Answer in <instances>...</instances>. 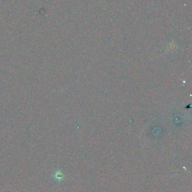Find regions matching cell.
Segmentation results:
<instances>
[{"mask_svg":"<svg viewBox=\"0 0 192 192\" xmlns=\"http://www.w3.org/2000/svg\"><path fill=\"white\" fill-rule=\"evenodd\" d=\"M64 174H63L62 172H61L60 170L57 171L54 175V177L55 179V180L57 181L62 180L64 178Z\"/></svg>","mask_w":192,"mask_h":192,"instance_id":"obj_1","label":"cell"}]
</instances>
